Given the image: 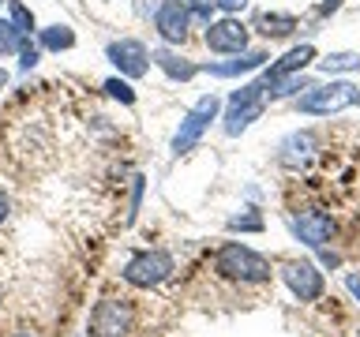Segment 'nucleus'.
I'll list each match as a JSON object with an SVG mask.
<instances>
[{
    "instance_id": "nucleus-1",
    "label": "nucleus",
    "mask_w": 360,
    "mask_h": 337,
    "mask_svg": "<svg viewBox=\"0 0 360 337\" xmlns=\"http://www.w3.org/2000/svg\"><path fill=\"white\" fill-rule=\"evenodd\" d=\"M214 270H218L221 277H229V281H240V285H263V281H270V263L259 251H252V247H244L236 240L218 247Z\"/></svg>"
},
{
    "instance_id": "nucleus-2",
    "label": "nucleus",
    "mask_w": 360,
    "mask_h": 337,
    "mask_svg": "<svg viewBox=\"0 0 360 337\" xmlns=\"http://www.w3.org/2000/svg\"><path fill=\"white\" fill-rule=\"evenodd\" d=\"M135 326V308L120 296H105L94 303L90 311V322H86V333L90 337H128Z\"/></svg>"
},
{
    "instance_id": "nucleus-3",
    "label": "nucleus",
    "mask_w": 360,
    "mask_h": 337,
    "mask_svg": "<svg viewBox=\"0 0 360 337\" xmlns=\"http://www.w3.org/2000/svg\"><path fill=\"white\" fill-rule=\"evenodd\" d=\"M173 255L162 251V247H150V251H139L128 258V266H124V281H128L131 289H158L162 281L173 277Z\"/></svg>"
},
{
    "instance_id": "nucleus-4",
    "label": "nucleus",
    "mask_w": 360,
    "mask_h": 337,
    "mask_svg": "<svg viewBox=\"0 0 360 337\" xmlns=\"http://www.w3.org/2000/svg\"><path fill=\"white\" fill-rule=\"evenodd\" d=\"M356 94L360 90L353 83H326V86H308V94L297 98V109L304 112V117H330V112H342L349 105H356Z\"/></svg>"
},
{
    "instance_id": "nucleus-5",
    "label": "nucleus",
    "mask_w": 360,
    "mask_h": 337,
    "mask_svg": "<svg viewBox=\"0 0 360 337\" xmlns=\"http://www.w3.org/2000/svg\"><path fill=\"white\" fill-rule=\"evenodd\" d=\"M218 109H221V98L218 94H202L195 105H191L184 112V120H180V128L173 135V154H188V150H195V143L202 139V131L210 128V120L218 117Z\"/></svg>"
},
{
    "instance_id": "nucleus-6",
    "label": "nucleus",
    "mask_w": 360,
    "mask_h": 337,
    "mask_svg": "<svg viewBox=\"0 0 360 337\" xmlns=\"http://www.w3.org/2000/svg\"><path fill=\"white\" fill-rule=\"evenodd\" d=\"M105 56L112 60V67H117L120 75H128V79H143L146 72H150V53H146V45L139 38L109 41L105 45Z\"/></svg>"
},
{
    "instance_id": "nucleus-7",
    "label": "nucleus",
    "mask_w": 360,
    "mask_h": 337,
    "mask_svg": "<svg viewBox=\"0 0 360 337\" xmlns=\"http://www.w3.org/2000/svg\"><path fill=\"white\" fill-rule=\"evenodd\" d=\"M210 53H244L248 49V27L236 15H225L218 22H207V34H202Z\"/></svg>"
},
{
    "instance_id": "nucleus-8",
    "label": "nucleus",
    "mask_w": 360,
    "mask_h": 337,
    "mask_svg": "<svg viewBox=\"0 0 360 337\" xmlns=\"http://www.w3.org/2000/svg\"><path fill=\"white\" fill-rule=\"evenodd\" d=\"M188 27H191V15H188L184 4H176V0L158 4V11H154V30L162 34L165 45H184V41H188Z\"/></svg>"
},
{
    "instance_id": "nucleus-9",
    "label": "nucleus",
    "mask_w": 360,
    "mask_h": 337,
    "mask_svg": "<svg viewBox=\"0 0 360 337\" xmlns=\"http://www.w3.org/2000/svg\"><path fill=\"white\" fill-rule=\"evenodd\" d=\"M281 277H285V285L292 289V296L304 300V303L319 300L323 289H326L323 285V274L311 263H285V266H281Z\"/></svg>"
},
{
    "instance_id": "nucleus-10",
    "label": "nucleus",
    "mask_w": 360,
    "mask_h": 337,
    "mask_svg": "<svg viewBox=\"0 0 360 337\" xmlns=\"http://www.w3.org/2000/svg\"><path fill=\"white\" fill-rule=\"evenodd\" d=\"M292 232H297L308 247H323L334 236V221H330V213H323V210H308V213H300V218H292Z\"/></svg>"
},
{
    "instance_id": "nucleus-11",
    "label": "nucleus",
    "mask_w": 360,
    "mask_h": 337,
    "mask_svg": "<svg viewBox=\"0 0 360 337\" xmlns=\"http://www.w3.org/2000/svg\"><path fill=\"white\" fill-rule=\"evenodd\" d=\"M311 60H315V45H311V41H304V45H297V49H289L285 56H281V60L270 64L259 83H274V79H285V75H300Z\"/></svg>"
},
{
    "instance_id": "nucleus-12",
    "label": "nucleus",
    "mask_w": 360,
    "mask_h": 337,
    "mask_svg": "<svg viewBox=\"0 0 360 337\" xmlns=\"http://www.w3.org/2000/svg\"><path fill=\"white\" fill-rule=\"evenodd\" d=\"M270 60L266 53H259V49H244V53H233V60H225V64H207V67H199V72H210V75H218V79H240L248 72H255V67H263Z\"/></svg>"
},
{
    "instance_id": "nucleus-13",
    "label": "nucleus",
    "mask_w": 360,
    "mask_h": 337,
    "mask_svg": "<svg viewBox=\"0 0 360 337\" xmlns=\"http://www.w3.org/2000/svg\"><path fill=\"white\" fill-rule=\"evenodd\" d=\"M150 60L162 67V72L173 79V83H191V79L199 75V64H191L188 56H180V53H173L169 45H162V49H154L150 53Z\"/></svg>"
},
{
    "instance_id": "nucleus-14",
    "label": "nucleus",
    "mask_w": 360,
    "mask_h": 337,
    "mask_svg": "<svg viewBox=\"0 0 360 337\" xmlns=\"http://www.w3.org/2000/svg\"><path fill=\"white\" fill-rule=\"evenodd\" d=\"M263 109H266V101H252V105H229V112H225V135H240L248 131L252 124L263 117Z\"/></svg>"
},
{
    "instance_id": "nucleus-15",
    "label": "nucleus",
    "mask_w": 360,
    "mask_h": 337,
    "mask_svg": "<svg viewBox=\"0 0 360 337\" xmlns=\"http://www.w3.org/2000/svg\"><path fill=\"white\" fill-rule=\"evenodd\" d=\"M255 30L263 34V38H289V34L297 30V15H285V11H259Z\"/></svg>"
},
{
    "instance_id": "nucleus-16",
    "label": "nucleus",
    "mask_w": 360,
    "mask_h": 337,
    "mask_svg": "<svg viewBox=\"0 0 360 337\" xmlns=\"http://www.w3.org/2000/svg\"><path fill=\"white\" fill-rule=\"evenodd\" d=\"M75 45V30L68 22H53V27L38 30V49H49V53H64Z\"/></svg>"
},
{
    "instance_id": "nucleus-17",
    "label": "nucleus",
    "mask_w": 360,
    "mask_h": 337,
    "mask_svg": "<svg viewBox=\"0 0 360 337\" xmlns=\"http://www.w3.org/2000/svg\"><path fill=\"white\" fill-rule=\"evenodd\" d=\"M315 150V131H292L285 143H281V161L285 165H297V161H304Z\"/></svg>"
},
{
    "instance_id": "nucleus-18",
    "label": "nucleus",
    "mask_w": 360,
    "mask_h": 337,
    "mask_svg": "<svg viewBox=\"0 0 360 337\" xmlns=\"http://www.w3.org/2000/svg\"><path fill=\"white\" fill-rule=\"evenodd\" d=\"M8 22L15 27L22 38H30V34H38V22H34V11L27 4H19V0H8Z\"/></svg>"
},
{
    "instance_id": "nucleus-19",
    "label": "nucleus",
    "mask_w": 360,
    "mask_h": 337,
    "mask_svg": "<svg viewBox=\"0 0 360 337\" xmlns=\"http://www.w3.org/2000/svg\"><path fill=\"white\" fill-rule=\"evenodd\" d=\"M319 72L338 75V72H360V53H330L319 60Z\"/></svg>"
},
{
    "instance_id": "nucleus-20",
    "label": "nucleus",
    "mask_w": 360,
    "mask_h": 337,
    "mask_svg": "<svg viewBox=\"0 0 360 337\" xmlns=\"http://www.w3.org/2000/svg\"><path fill=\"white\" fill-rule=\"evenodd\" d=\"M311 83L304 75H285V79H274V83H263L266 90V98H289V94H297V90H308Z\"/></svg>"
},
{
    "instance_id": "nucleus-21",
    "label": "nucleus",
    "mask_w": 360,
    "mask_h": 337,
    "mask_svg": "<svg viewBox=\"0 0 360 337\" xmlns=\"http://www.w3.org/2000/svg\"><path fill=\"white\" fill-rule=\"evenodd\" d=\"M225 229L229 232H263V218H259V213H233L229 221H225Z\"/></svg>"
},
{
    "instance_id": "nucleus-22",
    "label": "nucleus",
    "mask_w": 360,
    "mask_h": 337,
    "mask_svg": "<svg viewBox=\"0 0 360 337\" xmlns=\"http://www.w3.org/2000/svg\"><path fill=\"white\" fill-rule=\"evenodd\" d=\"M27 41L22 34L11 27L8 19H0V56H11V53H19V45Z\"/></svg>"
},
{
    "instance_id": "nucleus-23",
    "label": "nucleus",
    "mask_w": 360,
    "mask_h": 337,
    "mask_svg": "<svg viewBox=\"0 0 360 337\" xmlns=\"http://www.w3.org/2000/svg\"><path fill=\"white\" fill-rule=\"evenodd\" d=\"M180 4L188 8V15L191 19H199V22H214V0H180Z\"/></svg>"
},
{
    "instance_id": "nucleus-24",
    "label": "nucleus",
    "mask_w": 360,
    "mask_h": 337,
    "mask_svg": "<svg viewBox=\"0 0 360 337\" xmlns=\"http://www.w3.org/2000/svg\"><path fill=\"white\" fill-rule=\"evenodd\" d=\"M105 90H109V98L124 101V105H131V101H135V90L124 83V79H105Z\"/></svg>"
},
{
    "instance_id": "nucleus-25",
    "label": "nucleus",
    "mask_w": 360,
    "mask_h": 337,
    "mask_svg": "<svg viewBox=\"0 0 360 337\" xmlns=\"http://www.w3.org/2000/svg\"><path fill=\"white\" fill-rule=\"evenodd\" d=\"M38 60H41V49H38V45H30V41H22L19 45V72H30Z\"/></svg>"
},
{
    "instance_id": "nucleus-26",
    "label": "nucleus",
    "mask_w": 360,
    "mask_h": 337,
    "mask_svg": "<svg viewBox=\"0 0 360 337\" xmlns=\"http://www.w3.org/2000/svg\"><path fill=\"white\" fill-rule=\"evenodd\" d=\"M139 202H143V176H135V191H131V210H128V225L135 221V213H139Z\"/></svg>"
},
{
    "instance_id": "nucleus-27",
    "label": "nucleus",
    "mask_w": 360,
    "mask_h": 337,
    "mask_svg": "<svg viewBox=\"0 0 360 337\" xmlns=\"http://www.w3.org/2000/svg\"><path fill=\"white\" fill-rule=\"evenodd\" d=\"M214 4H218L225 15H236V11H244V8H248V0H214Z\"/></svg>"
},
{
    "instance_id": "nucleus-28",
    "label": "nucleus",
    "mask_w": 360,
    "mask_h": 337,
    "mask_svg": "<svg viewBox=\"0 0 360 337\" xmlns=\"http://www.w3.org/2000/svg\"><path fill=\"white\" fill-rule=\"evenodd\" d=\"M8 213H11V199H8V191H0V225L8 221Z\"/></svg>"
},
{
    "instance_id": "nucleus-29",
    "label": "nucleus",
    "mask_w": 360,
    "mask_h": 337,
    "mask_svg": "<svg viewBox=\"0 0 360 337\" xmlns=\"http://www.w3.org/2000/svg\"><path fill=\"white\" fill-rule=\"evenodd\" d=\"M338 8H342V0H323V4H319V15H330V11H338Z\"/></svg>"
},
{
    "instance_id": "nucleus-30",
    "label": "nucleus",
    "mask_w": 360,
    "mask_h": 337,
    "mask_svg": "<svg viewBox=\"0 0 360 337\" xmlns=\"http://www.w3.org/2000/svg\"><path fill=\"white\" fill-rule=\"evenodd\" d=\"M345 285H349V292H353V296L360 300V277H356V274H349V277H345Z\"/></svg>"
},
{
    "instance_id": "nucleus-31",
    "label": "nucleus",
    "mask_w": 360,
    "mask_h": 337,
    "mask_svg": "<svg viewBox=\"0 0 360 337\" xmlns=\"http://www.w3.org/2000/svg\"><path fill=\"white\" fill-rule=\"evenodd\" d=\"M4 86H8V72L0 67V90H4Z\"/></svg>"
},
{
    "instance_id": "nucleus-32",
    "label": "nucleus",
    "mask_w": 360,
    "mask_h": 337,
    "mask_svg": "<svg viewBox=\"0 0 360 337\" xmlns=\"http://www.w3.org/2000/svg\"><path fill=\"white\" fill-rule=\"evenodd\" d=\"M11 337H34V333H27V330H22V333H11Z\"/></svg>"
},
{
    "instance_id": "nucleus-33",
    "label": "nucleus",
    "mask_w": 360,
    "mask_h": 337,
    "mask_svg": "<svg viewBox=\"0 0 360 337\" xmlns=\"http://www.w3.org/2000/svg\"><path fill=\"white\" fill-rule=\"evenodd\" d=\"M0 303H4V289H0Z\"/></svg>"
},
{
    "instance_id": "nucleus-34",
    "label": "nucleus",
    "mask_w": 360,
    "mask_h": 337,
    "mask_svg": "<svg viewBox=\"0 0 360 337\" xmlns=\"http://www.w3.org/2000/svg\"><path fill=\"white\" fill-rule=\"evenodd\" d=\"M356 101H360V94H356Z\"/></svg>"
},
{
    "instance_id": "nucleus-35",
    "label": "nucleus",
    "mask_w": 360,
    "mask_h": 337,
    "mask_svg": "<svg viewBox=\"0 0 360 337\" xmlns=\"http://www.w3.org/2000/svg\"><path fill=\"white\" fill-rule=\"evenodd\" d=\"M0 4H4V0H0Z\"/></svg>"
},
{
    "instance_id": "nucleus-36",
    "label": "nucleus",
    "mask_w": 360,
    "mask_h": 337,
    "mask_svg": "<svg viewBox=\"0 0 360 337\" xmlns=\"http://www.w3.org/2000/svg\"><path fill=\"white\" fill-rule=\"evenodd\" d=\"M176 4H180V0H176Z\"/></svg>"
}]
</instances>
